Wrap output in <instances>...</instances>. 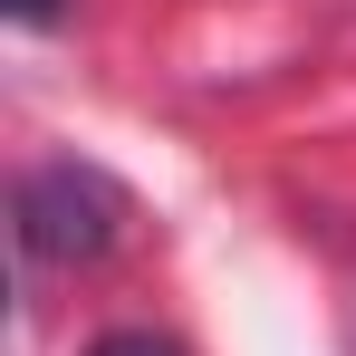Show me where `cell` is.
<instances>
[{
  "mask_svg": "<svg viewBox=\"0 0 356 356\" xmlns=\"http://www.w3.org/2000/svg\"><path fill=\"white\" fill-rule=\"evenodd\" d=\"M116 232H125V193L97 164H39L19 183V241H29V260L77 270V260L116 250Z\"/></svg>",
  "mask_w": 356,
  "mask_h": 356,
  "instance_id": "cell-1",
  "label": "cell"
},
{
  "mask_svg": "<svg viewBox=\"0 0 356 356\" xmlns=\"http://www.w3.org/2000/svg\"><path fill=\"white\" fill-rule=\"evenodd\" d=\"M87 356H183L174 337H154V327H116V337H97Z\"/></svg>",
  "mask_w": 356,
  "mask_h": 356,
  "instance_id": "cell-2",
  "label": "cell"
},
{
  "mask_svg": "<svg viewBox=\"0 0 356 356\" xmlns=\"http://www.w3.org/2000/svg\"><path fill=\"white\" fill-rule=\"evenodd\" d=\"M49 10H58V0H10V19H49Z\"/></svg>",
  "mask_w": 356,
  "mask_h": 356,
  "instance_id": "cell-3",
  "label": "cell"
}]
</instances>
